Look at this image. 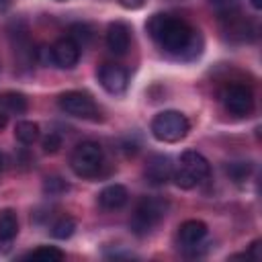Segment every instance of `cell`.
Returning <instances> with one entry per match:
<instances>
[{
    "instance_id": "cell-1",
    "label": "cell",
    "mask_w": 262,
    "mask_h": 262,
    "mask_svg": "<svg viewBox=\"0 0 262 262\" xmlns=\"http://www.w3.org/2000/svg\"><path fill=\"white\" fill-rule=\"evenodd\" d=\"M147 33L151 35L154 41L160 43V47L168 53H176L182 55L188 49L196 47V39H199V31H194L186 20L172 16V14H164L158 12L147 20Z\"/></svg>"
},
{
    "instance_id": "cell-2",
    "label": "cell",
    "mask_w": 262,
    "mask_h": 262,
    "mask_svg": "<svg viewBox=\"0 0 262 262\" xmlns=\"http://www.w3.org/2000/svg\"><path fill=\"white\" fill-rule=\"evenodd\" d=\"M209 176H211V164H209V160L203 154L194 151V149H186L180 156L178 168L172 170L174 184L180 186V188H184V190L194 188L196 184L205 182Z\"/></svg>"
},
{
    "instance_id": "cell-3",
    "label": "cell",
    "mask_w": 262,
    "mask_h": 262,
    "mask_svg": "<svg viewBox=\"0 0 262 262\" xmlns=\"http://www.w3.org/2000/svg\"><path fill=\"white\" fill-rule=\"evenodd\" d=\"M168 213V201L162 196H143L133 213L131 219V229L137 235H145L149 233Z\"/></svg>"
},
{
    "instance_id": "cell-4",
    "label": "cell",
    "mask_w": 262,
    "mask_h": 262,
    "mask_svg": "<svg viewBox=\"0 0 262 262\" xmlns=\"http://www.w3.org/2000/svg\"><path fill=\"white\" fill-rule=\"evenodd\" d=\"M190 123L180 111H162L151 121V135L164 143H176L188 135Z\"/></svg>"
},
{
    "instance_id": "cell-5",
    "label": "cell",
    "mask_w": 262,
    "mask_h": 262,
    "mask_svg": "<svg viewBox=\"0 0 262 262\" xmlns=\"http://www.w3.org/2000/svg\"><path fill=\"white\" fill-rule=\"evenodd\" d=\"M104 154L100 143L96 141H82L74 147L72 156H70V168L76 176L80 178H92L98 174L100 166H102Z\"/></svg>"
},
{
    "instance_id": "cell-6",
    "label": "cell",
    "mask_w": 262,
    "mask_h": 262,
    "mask_svg": "<svg viewBox=\"0 0 262 262\" xmlns=\"http://www.w3.org/2000/svg\"><path fill=\"white\" fill-rule=\"evenodd\" d=\"M59 108L76 119H86V121H98L100 119V111L94 102V98L88 92L82 90H68L63 94H59L57 98Z\"/></svg>"
},
{
    "instance_id": "cell-7",
    "label": "cell",
    "mask_w": 262,
    "mask_h": 262,
    "mask_svg": "<svg viewBox=\"0 0 262 262\" xmlns=\"http://www.w3.org/2000/svg\"><path fill=\"white\" fill-rule=\"evenodd\" d=\"M221 102L231 115H237V117H246L254 111V94L244 84L225 86L221 92Z\"/></svg>"
},
{
    "instance_id": "cell-8",
    "label": "cell",
    "mask_w": 262,
    "mask_h": 262,
    "mask_svg": "<svg viewBox=\"0 0 262 262\" xmlns=\"http://www.w3.org/2000/svg\"><path fill=\"white\" fill-rule=\"evenodd\" d=\"M98 82L108 94H123L129 84V76L125 68L117 63H102L98 70Z\"/></svg>"
},
{
    "instance_id": "cell-9",
    "label": "cell",
    "mask_w": 262,
    "mask_h": 262,
    "mask_svg": "<svg viewBox=\"0 0 262 262\" xmlns=\"http://www.w3.org/2000/svg\"><path fill=\"white\" fill-rule=\"evenodd\" d=\"M51 59L57 68H74L80 59V47L74 39L61 37L51 45Z\"/></svg>"
},
{
    "instance_id": "cell-10",
    "label": "cell",
    "mask_w": 262,
    "mask_h": 262,
    "mask_svg": "<svg viewBox=\"0 0 262 262\" xmlns=\"http://www.w3.org/2000/svg\"><path fill=\"white\" fill-rule=\"evenodd\" d=\"M172 162L168 156H151L145 164V178L151 184H166L168 180H172Z\"/></svg>"
},
{
    "instance_id": "cell-11",
    "label": "cell",
    "mask_w": 262,
    "mask_h": 262,
    "mask_svg": "<svg viewBox=\"0 0 262 262\" xmlns=\"http://www.w3.org/2000/svg\"><path fill=\"white\" fill-rule=\"evenodd\" d=\"M207 223L201 219H188L178 227V242L184 248H196L207 237Z\"/></svg>"
},
{
    "instance_id": "cell-12",
    "label": "cell",
    "mask_w": 262,
    "mask_h": 262,
    "mask_svg": "<svg viewBox=\"0 0 262 262\" xmlns=\"http://www.w3.org/2000/svg\"><path fill=\"white\" fill-rule=\"evenodd\" d=\"M131 43V35H129V27L125 23H111L106 29V45L115 55H125Z\"/></svg>"
},
{
    "instance_id": "cell-13",
    "label": "cell",
    "mask_w": 262,
    "mask_h": 262,
    "mask_svg": "<svg viewBox=\"0 0 262 262\" xmlns=\"http://www.w3.org/2000/svg\"><path fill=\"white\" fill-rule=\"evenodd\" d=\"M127 199H129V192L123 184H108L98 192V205L104 211H117L125 207Z\"/></svg>"
},
{
    "instance_id": "cell-14",
    "label": "cell",
    "mask_w": 262,
    "mask_h": 262,
    "mask_svg": "<svg viewBox=\"0 0 262 262\" xmlns=\"http://www.w3.org/2000/svg\"><path fill=\"white\" fill-rule=\"evenodd\" d=\"M29 108V100L20 92H4L0 94V113L4 115H23Z\"/></svg>"
},
{
    "instance_id": "cell-15",
    "label": "cell",
    "mask_w": 262,
    "mask_h": 262,
    "mask_svg": "<svg viewBox=\"0 0 262 262\" xmlns=\"http://www.w3.org/2000/svg\"><path fill=\"white\" fill-rule=\"evenodd\" d=\"M18 233V217L12 209H2L0 211V242L8 244L16 237Z\"/></svg>"
},
{
    "instance_id": "cell-16",
    "label": "cell",
    "mask_w": 262,
    "mask_h": 262,
    "mask_svg": "<svg viewBox=\"0 0 262 262\" xmlns=\"http://www.w3.org/2000/svg\"><path fill=\"white\" fill-rule=\"evenodd\" d=\"M14 137L23 145H31L39 139V125L33 123V121H18L14 125Z\"/></svg>"
},
{
    "instance_id": "cell-17",
    "label": "cell",
    "mask_w": 262,
    "mask_h": 262,
    "mask_svg": "<svg viewBox=\"0 0 262 262\" xmlns=\"http://www.w3.org/2000/svg\"><path fill=\"white\" fill-rule=\"evenodd\" d=\"M211 8L221 20H225L239 14V0H211Z\"/></svg>"
},
{
    "instance_id": "cell-18",
    "label": "cell",
    "mask_w": 262,
    "mask_h": 262,
    "mask_svg": "<svg viewBox=\"0 0 262 262\" xmlns=\"http://www.w3.org/2000/svg\"><path fill=\"white\" fill-rule=\"evenodd\" d=\"M74 231H76V221H74L70 215L59 217V219L53 223V227H51V235H53L55 239H68V237H72Z\"/></svg>"
},
{
    "instance_id": "cell-19",
    "label": "cell",
    "mask_w": 262,
    "mask_h": 262,
    "mask_svg": "<svg viewBox=\"0 0 262 262\" xmlns=\"http://www.w3.org/2000/svg\"><path fill=\"white\" fill-rule=\"evenodd\" d=\"M27 258H33V260H47V262H57V260H63L66 254H63L59 248H55V246H41V248L29 252Z\"/></svg>"
},
{
    "instance_id": "cell-20",
    "label": "cell",
    "mask_w": 262,
    "mask_h": 262,
    "mask_svg": "<svg viewBox=\"0 0 262 262\" xmlns=\"http://www.w3.org/2000/svg\"><path fill=\"white\" fill-rule=\"evenodd\" d=\"M70 39H74L78 43V47H84L92 39V29L86 23H74L70 27Z\"/></svg>"
},
{
    "instance_id": "cell-21",
    "label": "cell",
    "mask_w": 262,
    "mask_h": 262,
    "mask_svg": "<svg viewBox=\"0 0 262 262\" xmlns=\"http://www.w3.org/2000/svg\"><path fill=\"white\" fill-rule=\"evenodd\" d=\"M68 188H70V184H68L63 178H59V176L45 178V182H43V190H45V194H49V196H57V194L66 192Z\"/></svg>"
},
{
    "instance_id": "cell-22",
    "label": "cell",
    "mask_w": 262,
    "mask_h": 262,
    "mask_svg": "<svg viewBox=\"0 0 262 262\" xmlns=\"http://www.w3.org/2000/svg\"><path fill=\"white\" fill-rule=\"evenodd\" d=\"M250 170H252V164H248V162H233V164L227 166V174H229L235 182L246 180L248 174H250Z\"/></svg>"
},
{
    "instance_id": "cell-23",
    "label": "cell",
    "mask_w": 262,
    "mask_h": 262,
    "mask_svg": "<svg viewBox=\"0 0 262 262\" xmlns=\"http://www.w3.org/2000/svg\"><path fill=\"white\" fill-rule=\"evenodd\" d=\"M59 147H61V135H57L53 131L49 135H45V139H43V151L45 154H57Z\"/></svg>"
},
{
    "instance_id": "cell-24",
    "label": "cell",
    "mask_w": 262,
    "mask_h": 262,
    "mask_svg": "<svg viewBox=\"0 0 262 262\" xmlns=\"http://www.w3.org/2000/svg\"><path fill=\"white\" fill-rule=\"evenodd\" d=\"M119 4L127 10H139L145 4V0H119Z\"/></svg>"
},
{
    "instance_id": "cell-25",
    "label": "cell",
    "mask_w": 262,
    "mask_h": 262,
    "mask_svg": "<svg viewBox=\"0 0 262 262\" xmlns=\"http://www.w3.org/2000/svg\"><path fill=\"white\" fill-rule=\"evenodd\" d=\"M246 258H254V260H260V239L252 242V246H250V252L246 254Z\"/></svg>"
},
{
    "instance_id": "cell-26",
    "label": "cell",
    "mask_w": 262,
    "mask_h": 262,
    "mask_svg": "<svg viewBox=\"0 0 262 262\" xmlns=\"http://www.w3.org/2000/svg\"><path fill=\"white\" fill-rule=\"evenodd\" d=\"M6 123H8V115H4V113H0V131L6 127Z\"/></svg>"
},
{
    "instance_id": "cell-27",
    "label": "cell",
    "mask_w": 262,
    "mask_h": 262,
    "mask_svg": "<svg viewBox=\"0 0 262 262\" xmlns=\"http://www.w3.org/2000/svg\"><path fill=\"white\" fill-rule=\"evenodd\" d=\"M250 4H252L256 10H260V8H262V0H250Z\"/></svg>"
},
{
    "instance_id": "cell-28",
    "label": "cell",
    "mask_w": 262,
    "mask_h": 262,
    "mask_svg": "<svg viewBox=\"0 0 262 262\" xmlns=\"http://www.w3.org/2000/svg\"><path fill=\"white\" fill-rule=\"evenodd\" d=\"M8 6V0H0V8H6Z\"/></svg>"
},
{
    "instance_id": "cell-29",
    "label": "cell",
    "mask_w": 262,
    "mask_h": 262,
    "mask_svg": "<svg viewBox=\"0 0 262 262\" xmlns=\"http://www.w3.org/2000/svg\"><path fill=\"white\" fill-rule=\"evenodd\" d=\"M2 164H4V162H2V156H0V172H2Z\"/></svg>"
}]
</instances>
